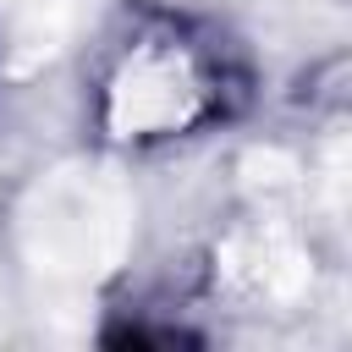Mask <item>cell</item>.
<instances>
[{"label":"cell","mask_w":352,"mask_h":352,"mask_svg":"<svg viewBox=\"0 0 352 352\" xmlns=\"http://www.w3.org/2000/svg\"><path fill=\"white\" fill-rule=\"evenodd\" d=\"M220 55L182 22H148L116 50L99 88V121L121 143H160L220 116Z\"/></svg>","instance_id":"6da1fadb"}]
</instances>
